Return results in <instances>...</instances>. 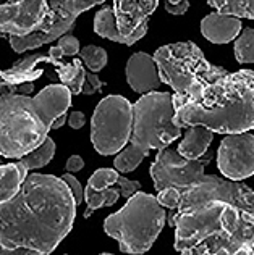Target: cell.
Wrapping results in <instances>:
<instances>
[{
    "mask_svg": "<svg viewBox=\"0 0 254 255\" xmlns=\"http://www.w3.org/2000/svg\"><path fill=\"white\" fill-rule=\"evenodd\" d=\"M76 217L70 187L53 174H31L0 204V255H50Z\"/></svg>",
    "mask_w": 254,
    "mask_h": 255,
    "instance_id": "cell-1",
    "label": "cell"
},
{
    "mask_svg": "<svg viewBox=\"0 0 254 255\" xmlns=\"http://www.w3.org/2000/svg\"><path fill=\"white\" fill-rule=\"evenodd\" d=\"M70 105L71 92L63 84H49L29 97L18 86L0 83V155L21 158L37 149Z\"/></svg>",
    "mask_w": 254,
    "mask_h": 255,
    "instance_id": "cell-2",
    "label": "cell"
},
{
    "mask_svg": "<svg viewBox=\"0 0 254 255\" xmlns=\"http://www.w3.org/2000/svg\"><path fill=\"white\" fill-rule=\"evenodd\" d=\"M173 125L204 126L212 132L238 134L254 126V73L240 70L211 84L198 100H180L172 94Z\"/></svg>",
    "mask_w": 254,
    "mask_h": 255,
    "instance_id": "cell-3",
    "label": "cell"
},
{
    "mask_svg": "<svg viewBox=\"0 0 254 255\" xmlns=\"http://www.w3.org/2000/svg\"><path fill=\"white\" fill-rule=\"evenodd\" d=\"M105 0H8L0 5V32L11 49L26 50L50 44L75 26L83 11Z\"/></svg>",
    "mask_w": 254,
    "mask_h": 255,
    "instance_id": "cell-4",
    "label": "cell"
},
{
    "mask_svg": "<svg viewBox=\"0 0 254 255\" xmlns=\"http://www.w3.org/2000/svg\"><path fill=\"white\" fill-rule=\"evenodd\" d=\"M133 123L128 145L113 160L115 168L122 173L136 170L149 150H162L182 136V128L173 125L175 109L172 94L152 91L139 97L131 105Z\"/></svg>",
    "mask_w": 254,
    "mask_h": 255,
    "instance_id": "cell-5",
    "label": "cell"
},
{
    "mask_svg": "<svg viewBox=\"0 0 254 255\" xmlns=\"http://www.w3.org/2000/svg\"><path fill=\"white\" fill-rule=\"evenodd\" d=\"M152 58L160 81L169 84L180 100H198L211 84L229 75L222 66L209 63L203 50L191 41L160 47Z\"/></svg>",
    "mask_w": 254,
    "mask_h": 255,
    "instance_id": "cell-6",
    "label": "cell"
},
{
    "mask_svg": "<svg viewBox=\"0 0 254 255\" xmlns=\"http://www.w3.org/2000/svg\"><path fill=\"white\" fill-rule=\"evenodd\" d=\"M167 221V213L157 199L146 192H136L122 210L112 213L104 221V231L117 239L120 251L141 255L148 252Z\"/></svg>",
    "mask_w": 254,
    "mask_h": 255,
    "instance_id": "cell-7",
    "label": "cell"
},
{
    "mask_svg": "<svg viewBox=\"0 0 254 255\" xmlns=\"http://www.w3.org/2000/svg\"><path fill=\"white\" fill-rule=\"evenodd\" d=\"M133 123L131 104L122 96H107L91 120V140L101 155L118 153L128 144Z\"/></svg>",
    "mask_w": 254,
    "mask_h": 255,
    "instance_id": "cell-8",
    "label": "cell"
},
{
    "mask_svg": "<svg viewBox=\"0 0 254 255\" xmlns=\"http://www.w3.org/2000/svg\"><path fill=\"white\" fill-rule=\"evenodd\" d=\"M253 213L225 204L222 228L191 247L190 255H254Z\"/></svg>",
    "mask_w": 254,
    "mask_h": 255,
    "instance_id": "cell-9",
    "label": "cell"
},
{
    "mask_svg": "<svg viewBox=\"0 0 254 255\" xmlns=\"http://www.w3.org/2000/svg\"><path fill=\"white\" fill-rule=\"evenodd\" d=\"M209 202L229 204L240 210L253 213L254 192L242 181H230L216 174H209V176L204 174L196 184L182 192L177 209L178 212H186Z\"/></svg>",
    "mask_w": 254,
    "mask_h": 255,
    "instance_id": "cell-10",
    "label": "cell"
},
{
    "mask_svg": "<svg viewBox=\"0 0 254 255\" xmlns=\"http://www.w3.org/2000/svg\"><path fill=\"white\" fill-rule=\"evenodd\" d=\"M212 155L204 153L196 160H186L177 150L165 147L159 150L156 160L151 165V176L156 191H162L165 187H175L180 192L196 184L204 176L206 165H209Z\"/></svg>",
    "mask_w": 254,
    "mask_h": 255,
    "instance_id": "cell-11",
    "label": "cell"
},
{
    "mask_svg": "<svg viewBox=\"0 0 254 255\" xmlns=\"http://www.w3.org/2000/svg\"><path fill=\"white\" fill-rule=\"evenodd\" d=\"M225 204L209 202L198 209L178 212L169 218V225L175 226V249H185L198 246L199 243L217 233L222 228V212Z\"/></svg>",
    "mask_w": 254,
    "mask_h": 255,
    "instance_id": "cell-12",
    "label": "cell"
},
{
    "mask_svg": "<svg viewBox=\"0 0 254 255\" xmlns=\"http://www.w3.org/2000/svg\"><path fill=\"white\" fill-rule=\"evenodd\" d=\"M217 166L230 181H242L254 173V137L250 131L227 134L217 150Z\"/></svg>",
    "mask_w": 254,
    "mask_h": 255,
    "instance_id": "cell-13",
    "label": "cell"
},
{
    "mask_svg": "<svg viewBox=\"0 0 254 255\" xmlns=\"http://www.w3.org/2000/svg\"><path fill=\"white\" fill-rule=\"evenodd\" d=\"M159 0H113V16L122 36L135 44L148 32L149 16L156 11Z\"/></svg>",
    "mask_w": 254,
    "mask_h": 255,
    "instance_id": "cell-14",
    "label": "cell"
},
{
    "mask_svg": "<svg viewBox=\"0 0 254 255\" xmlns=\"http://www.w3.org/2000/svg\"><path fill=\"white\" fill-rule=\"evenodd\" d=\"M126 81L133 91L141 96L159 89V86L162 84L154 58L144 52L133 53L130 57L126 63Z\"/></svg>",
    "mask_w": 254,
    "mask_h": 255,
    "instance_id": "cell-15",
    "label": "cell"
},
{
    "mask_svg": "<svg viewBox=\"0 0 254 255\" xmlns=\"http://www.w3.org/2000/svg\"><path fill=\"white\" fill-rule=\"evenodd\" d=\"M243 24L240 18L222 15L219 11L209 13L201 21L203 36L212 44H229L242 32Z\"/></svg>",
    "mask_w": 254,
    "mask_h": 255,
    "instance_id": "cell-16",
    "label": "cell"
},
{
    "mask_svg": "<svg viewBox=\"0 0 254 255\" xmlns=\"http://www.w3.org/2000/svg\"><path fill=\"white\" fill-rule=\"evenodd\" d=\"M214 139V132L204 126H188L186 128L185 137L180 142L177 152L186 160H196L203 157L209 149V145Z\"/></svg>",
    "mask_w": 254,
    "mask_h": 255,
    "instance_id": "cell-17",
    "label": "cell"
},
{
    "mask_svg": "<svg viewBox=\"0 0 254 255\" xmlns=\"http://www.w3.org/2000/svg\"><path fill=\"white\" fill-rule=\"evenodd\" d=\"M26 178H28V168L21 160L8 165L0 163V204L15 197Z\"/></svg>",
    "mask_w": 254,
    "mask_h": 255,
    "instance_id": "cell-18",
    "label": "cell"
},
{
    "mask_svg": "<svg viewBox=\"0 0 254 255\" xmlns=\"http://www.w3.org/2000/svg\"><path fill=\"white\" fill-rule=\"evenodd\" d=\"M50 65L55 66L57 76L66 89L71 92V96H79L86 81V70L83 68L81 62L73 60L71 63H63L62 58H50Z\"/></svg>",
    "mask_w": 254,
    "mask_h": 255,
    "instance_id": "cell-19",
    "label": "cell"
},
{
    "mask_svg": "<svg viewBox=\"0 0 254 255\" xmlns=\"http://www.w3.org/2000/svg\"><path fill=\"white\" fill-rule=\"evenodd\" d=\"M94 32L97 36H101L104 39H109L113 42H120L125 45H133V42L128 37L122 36L117 29L115 24V16H113L112 6H104L101 8L94 16Z\"/></svg>",
    "mask_w": 254,
    "mask_h": 255,
    "instance_id": "cell-20",
    "label": "cell"
},
{
    "mask_svg": "<svg viewBox=\"0 0 254 255\" xmlns=\"http://www.w3.org/2000/svg\"><path fill=\"white\" fill-rule=\"evenodd\" d=\"M207 3L222 15L254 18V0H207Z\"/></svg>",
    "mask_w": 254,
    "mask_h": 255,
    "instance_id": "cell-21",
    "label": "cell"
},
{
    "mask_svg": "<svg viewBox=\"0 0 254 255\" xmlns=\"http://www.w3.org/2000/svg\"><path fill=\"white\" fill-rule=\"evenodd\" d=\"M84 200H86V204H88V209L84 212V218H89L92 212L99 210L101 207H104V205L110 207L115 204L118 200V191L110 189V187H105L102 191H96V189H91V187L86 186Z\"/></svg>",
    "mask_w": 254,
    "mask_h": 255,
    "instance_id": "cell-22",
    "label": "cell"
},
{
    "mask_svg": "<svg viewBox=\"0 0 254 255\" xmlns=\"http://www.w3.org/2000/svg\"><path fill=\"white\" fill-rule=\"evenodd\" d=\"M53 155H55V142H53V139L47 136L37 149L29 152L28 155L21 157L19 160L24 163V166L28 170H36V168H42V166L47 165L53 158Z\"/></svg>",
    "mask_w": 254,
    "mask_h": 255,
    "instance_id": "cell-23",
    "label": "cell"
},
{
    "mask_svg": "<svg viewBox=\"0 0 254 255\" xmlns=\"http://www.w3.org/2000/svg\"><path fill=\"white\" fill-rule=\"evenodd\" d=\"M235 58L240 65H248L254 62V31L253 28H246L238 34L235 47Z\"/></svg>",
    "mask_w": 254,
    "mask_h": 255,
    "instance_id": "cell-24",
    "label": "cell"
},
{
    "mask_svg": "<svg viewBox=\"0 0 254 255\" xmlns=\"http://www.w3.org/2000/svg\"><path fill=\"white\" fill-rule=\"evenodd\" d=\"M83 63L91 70V73H99L107 65V52L99 45H86L79 50Z\"/></svg>",
    "mask_w": 254,
    "mask_h": 255,
    "instance_id": "cell-25",
    "label": "cell"
},
{
    "mask_svg": "<svg viewBox=\"0 0 254 255\" xmlns=\"http://www.w3.org/2000/svg\"><path fill=\"white\" fill-rule=\"evenodd\" d=\"M118 178V171L117 170H110V168H101L96 173H92V176L88 181V187L96 191H102L105 187H109L110 184L117 183Z\"/></svg>",
    "mask_w": 254,
    "mask_h": 255,
    "instance_id": "cell-26",
    "label": "cell"
},
{
    "mask_svg": "<svg viewBox=\"0 0 254 255\" xmlns=\"http://www.w3.org/2000/svg\"><path fill=\"white\" fill-rule=\"evenodd\" d=\"M180 196H182V192L175 189V187H165V189L159 191L156 199L162 207H167V209H177L178 202H180Z\"/></svg>",
    "mask_w": 254,
    "mask_h": 255,
    "instance_id": "cell-27",
    "label": "cell"
},
{
    "mask_svg": "<svg viewBox=\"0 0 254 255\" xmlns=\"http://www.w3.org/2000/svg\"><path fill=\"white\" fill-rule=\"evenodd\" d=\"M58 47L62 49L63 55L75 57L79 53V41L71 34H65L62 37H58Z\"/></svg>",
    "mask_w": 254,
    "mask_h": 255,
    "instance_id": "cell-28",
    "label": "cell"
},
{
    "mask_svg": "<svg viewBox=\"0 0 254 255\" xmlns=\"http://www.w3.org/2000/svg\"><path fill=\"white\" fill-rule=\"evenodd\" d=\"M62 179H63V183L70 187V191L73 194V199H75V204L79 205L84 200V191H83L81 184H79V181L70 173H65L62 176Z\"/></svg>",
    "mask_w": 254,
    "mask_h": 255,
    "instance_id": "cell-29",
    "label": "cell"
},
{
    "mask_svg": "<svg viewBox=\"0 0 254 255\" xmlns=\"http://www.w3.org/2000/svg\"><path fill=\"white\" fill-rule=\"evenodd\" d=\"M117 183L120 186V189H122V196L125 199H130L133 194H136L138 191H141V183L139 181H131L128 178H123L118 174L117 178Z\"/></svg>",
    "mask_w": 254,
    "mask_h": 255,
    "instance_id": "cell-30",
    "label": "cell"
},
{
    "mask_svg": "<svg viewBox=\"0 0 254 255\" xmlns=\"http://www.w3.org/2000/svg\"><path fill=\"white\" fill-rule=\"evenodd\" d=\"M102 86H104V83L96 75H92V73L86 71V81L83 84L81 94H84V96H92V94H96V92L101 91Z\"/></svg>",
    "mask_w": 254,
    "mask_h": 255,
    "instance_id": "cell-31",
    "label": "cell"
},
{
    "mask_svg": "<svg viewBox=\"0 0 254 255\" xmlns=\"http://www.w3.org/2000/svg\"><path fill=\"white\" fill-rule=\"evenodd\" d=\"M188 8H190V2H188V0H182V2H178L175 5L165 2V11L172 13V15H185V13L188 11Z\"/></svg>",
    "mask_w": 254,
    "mask_h": 255,
    "instance_id": "cell-32",
    "label": "cell"
},
{
    "mask_svg": "<svg viewBox=\"0 0 254 255\" xmlns=\"http://www.w3.org/2000/svg\"><path fill=\"white\" fill-rule=\"evenodd\" d=\"M86 123V117L83 112H71L68 117V125L73 128V129H81Z\"/></svg>",
    "mask_w": 254,
    "mask_h": 255,
    "instance_id": "cell-33",
    "label": "cell"
},
{
    "mask_svg": "<svg viewBox=\"0 0 254 255\" xmlns=\"http://www.w3.org/2000/svg\"><path fill=\"white\" fill-rule=\"evenodd\" d=\"M83 168H84V160L79 155H73V157H70L68 160H66V165H65L66 171L73 173V171H79Z\"/></svg>",
    "mask_w": 254,
    "mask_h": 255,
    "instance_id": "cell-34",
    "label": "cell"
},
{
    "mask_svg": "<svg viewBox=\"0 0 254 255\" xmlns=\"http://www.w3.org/2000/svg\"><path fill=\"white\" fill-rule=\"evenodd\" d=\"M49 57H50V58H62V57H63V52H62V49H60L58 45L50 47V50H49Z\"/></svg>",
    "mask_w": 254,
    "mask_h": 255,
    "instance_id": "cell-35",
    "label": "cell"
},
{
    "mask_svg": "<svg viewBox=\"0 0 254 255\" xmlns=\"http://www.w3.org/2000/svg\"><path fill=\"white\" fill-rule=\"evenodd\" d=\"M66 123V113H63V115H60L55 122L52 123V129H58V128H62L63 125Z\"/></svg>",
    "mask_w": 254,
    "mask_h": 255,
    "instance_id": "cell-36",
    "label": "cell"
},
{
    "mask_svg": "<svg viewBox=\"0 0 254 255\" xmlns=\"http://www.w3.org/2000/svg\"><path fill=\"white\" fill-rule=\"evenodd\" d=\"M167 3H172V5H175V3H178V2H182V0H165Z\"/></svg>",
    "mask_w": 254,
    "mask_h": 255,
    "instance_id": "cell-37",
    "label": "cell"
},
{
    "mask_svg": "<svg viewBox=\"0 0 254 255\" xmlns=\"http://www.w3.org/2000/svg\"><path fill=\"white\" fill-rule=\"evenodd\" d=\"M101 255H113V254H101Z\"/></svg>",
    "mask_w": 254,
    "mask_h": 255,
    "instance_id": "cell-38",
    "label": "cell"
},
{
    "mask_svg": "<svg viewBox=\"0 0 254 255\" xmlns=\"http://www.w3.org/2000/svg\"><path fill=\"white\" fill-rule=\"evenodd\" d=\"M0 37H2V32H0Z\"/></svg>",
    "mask_w": 254,
    "mask_h": 255,
    "instance_id": "cell-39",
    "label": "cell"
},
{
    "mask_svg": "<svg viewBox=\"0 0 254 255\" xmlns=\"http://www.w3.org/2000/svg\"><path fill=\"white\" fill-rule=\"evenodd\" d=\"M0 163H2V160H0Z\"/></svg>",
    "mask_w": 254,
    "mask_h": 255,
    "instance_id": "cell-40",
    "label": "cell"
}]
</instances>
